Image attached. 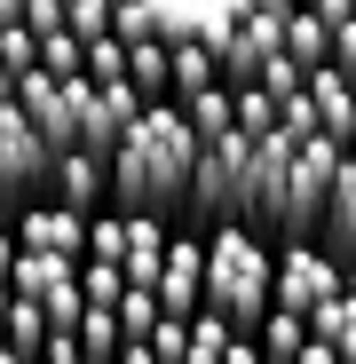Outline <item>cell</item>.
<instances>
[{
	"instance_id": "cell-1",
	"label": "cell",
	"mask_w": 356,
	"mask_h": 364,
	"mask_svg": "<svg viewBox=\"0 0 356 364\" xmlns=\"http://www.w3.org/2000/svg\"><path fill=\"white\" fill-rule=\"evenodd\" d=\"M190 166H198V135L183 103H151L135 119V135L111 151V206L119 214H183L190 198Z\"/></svg>"
},
{
	"instance_id": "cell-2",
	"label": "cell",
	"mask_w": 356,
	"mask_h": 364,
	"mask_svg": "<svg viewBox=\"0 0 356 364\" xmlns=\"http://www.w3.org/2000/svg\"><path fill=\"white\" fill-rule=\"evenodd\" d=\"M277 285V246L254 222H214L206 230V309L230 317V333H261Z\"/></svg>"
},
{
	"instance_id": "cell-3",
	"label": "cell",
	"mask_w": 356,
	"mask_h": 364,
	"mask_svg": "<svg viewBox=\"0 0 356 364\" xmlns=\"http://www.w3.org/2000/svg\"><path fill=\"white\" fill-rule=\"evenodd\" d=\"M246 151H254V135H214V143H198L190 198H183V214H190L198 230L246 214Z\"/></svg>"
},
{
	"instance_id": "cell-4",
	"label": "cell",
	"mask_w": 356,
	"mask_h": 364,
	"mask_svg": "<svg viewBox=\"0 0 356 364\" xmlns=\"http://www.w3.org/2000/svg\"><path fill=\"white\" fill-rule=\"evenodd\" d=\"M340 151H348V143H333V135H309L301 151H293L285 206H277V230H269V237H317L325 198H333V174H340Z\"/></svg>"
},
{
	"instance_id": "cell-5",
	"label": "cell",
	"mask_w": 356,
	"mask_h": 364,
	"mask_svg": "<svg viewBox=\"0 0 356 364\" xmlns=\"http://www.w3.org/2000/svg\"><path fill=\"white\" fill-rule=\"evenodd\" d=\"M48 182H55V143L32 127V111L24 103H0V198H48Z\"/></svg>"
},
{
	"instance_id": "cell-6",
	"label": "cell",
	"mask_w": 356,
	"mask_h": 364,
	"mask_svg": "<svg viewBox=\"0 0 356 364\" xmlns=\"http://www.w3.org/2000/svg\"><path fill=\"white\" fill-rule=\"evenodd\" d=\"M325 293H340V262L317 246V237H277V285H269V301H285V309H317Z\"/></svg>"
},
{
	"instance_id": "cell-7",
	"label": "cell",
	"mask_w": 356,
	"mask_h": 364,
	"mask_svg": "<svg viewBox=\"0 0 356 364\" xmlns=\"http://www.w3.org/2000/svg\"><path fill=\"white\" fill-rule=\"evenodd\" d=\"M293 143L285 127L277 135H254V151H246V214L237 222H254V230H277V206H285V174H293Z\"/></svg>"
},
{
	"instance_id": "cell-8",
	"label": "cell",
	"mask_w": 356,
	"mask_h": 364,
	"mask_svg": "<svg viewBox=\"0 0 356 364\" xmlns=\"http://www.w3.org/2000/svg\"><path fill=\"white\" fill-rule=\"evenodd\" d=\"M158 309H166V317H198V309H206V230H174V237H166Z\"/></svg>"
},
{
	"instance_id": "cell-9",
	"label": "cell",
	"mask_w": 356,
	"mask_h": 364,
	"mask_svg": "<svg viewBox=\"0 0 356 364\" xmlns=\"http://www.w3.org/2000/svg\"><path fill=\"white\" fill-rule=\"evenodd\" d=\"M277 55H285V16H237L230 24V40H222V80L230 87H246V80H261L269 64H277Z\"/></svg>"
},
{
	"instance_id": "cell-10",
	"label": "cell",
	"mask_w": 356,
	"mask_h": 364,
	"mask_svg": "<svg viewBox=\"0 0 356 364\" xmlns=\"http://www.w3.org/2000/svg\"><path fill=\"white\" fill-rule=\"evenodd\" d=\"M16 246H32V254H64V262H87V214L55 206V198H32V206H16Z\"/></svg>"
},
{
	"instance_id": "cell-11",
	"label": "cell",
	"mask_w": 356,
	"mask_h": 364,
	"mask_svg": "<svg viewBox=\"0 0 356 364\" xmlns=\"http://www.w3.org/2000/svg\"><path fill=\"white\" fill-rule=\"evenodd\" d=\"M143 111H151V103H143L135 80H95V87H87V151H119V143L135 135Z\"/></svg>"
},
{
	"instance_id": "cell-12",
	"label": "cell",
	"mask_w": 356,
	"mask_h": 364,
	"mask_svg": "<svg viewBox=\"0 0 356 364\" xmlns=\"http://www.w3.org/2000/svg\"><path fill=\"white\" fill-rule=\"evenodd\" d=\"M48 198L55 206H72V214H95L111 198V151H55V182H48Z\"/></svg>"
},
{
	"instance_id": "cell-13",
	"label": "cell",
	"mask_w": 356,
	"mask_h": 364,
	"mask_svg": "<svg viewBox=\"0 0 356 364\" xmlns=\"http://www.w3.org/2000/svg\"><path fill=\"white\" fill-rule=\"evenodd\" d=\"M317 246H325L333 262H356V143L340 151L333 198H325V222H317Z\"/></svg>"
},
{
	"instance_id": "cell-14",
	"label": "cell",
	"mask_w": 356,
	"mask_h": 364,
	"mask_svg": "<svg viewBox=\"0 0 356 364\" xmlns=\"http://www.w3.org/2000/svg\"><path fill=\"white\" fill-rule=\"evenodd\" d=\"M309 103H317V127H325L333 143H356V87H348L340 64H317V72H309Z\"/></svg>"
},
{
	"instance_id": "cell-15",
	"label": "cell",
	"mask_w": 356,
	"mask_h": 364,
	"mask_svg": "<svg viewBox=\"0 0 356 364\" xmlns=\"http://www.w3.org/2000/svg\"><path fill=\"white\" fill-rule=\"evenodd\" d=\"M166 214H127V254H119V269H127V285H151L158 293V262H166Z\"/></svg>"
},
{
	"instance_id": "cell-16",
	"label": "cell",
	"mask_w": 356,
	"mask_h": 364,
	"mask_svg": "<svg viewBox=\"0 0 356 364\" xmlns=\"http://www.w3.org/2000/svg\"><path fill=\"white\" fill-rule=\"evenodd\" d=\"M198 87H222V48L206 40H174V80H166V103H183Z\"/></svg>"
},
{
	"instance_id": "cell-17",
	"label": "cell",
	"mask_w": 356,
	"mask_h": 364,
	"mask_svg": "<svg viewBox=\"0 0 356 364\" xmlns=\"http://www.w3.org/2000/svg\"><path fill=\"white\" fill-rule=\"evenodd\" d=\"M183 119H190V135H198V143H214V135H237V95H230V80H222V87H198V95H183Z\"/></svg>"
},
{
	"instance_id": "cell-18",
	"label": "cell",
	"mask_w": 356,
	"mask_h": 364,
	"mask_svg": "<svg viewBox=\"0 0 356 364\" xmlns=\"http://www.w3.org/2000/svg\"><path fill=\"white\" fill-rule=\"evenodd\" d=\"M127 80L143 87V103H166V80H174V48H166V40H127Z\"/></svg>"
},
{
	"instance_id": "cell-19",
	"label": "cell",
	"mask_w": 356,
	"mask_h": 364,
	"mask_svg": "<svg viewBox=\"0 0 356 364\" xmlns=\"http://www.w3.org/2000/svg\"><path fill=\"white\" fill-rule=\"evenodd\" d=\"M285 55H293L301 72L333 64V24H325V16H309V9H293V16H285Z\"/></svg>"
},
{
	"instance_id": "cell-20",
	"label": "cell",
	"mask_w": 356,
	"mask_h": 364,
	"mask_svg": "<svg viewBox=\"0 0 356 364\" xmlns=\"http://www.w3.org/2000/svg\"><path fill=\"white\" fill-rule=\"evenodd\" d=\"M24 301H40L48 333H80V317H87V293H80V269H72V277H55V285H40V293H24Z\"/></svg>"
},
{
	"instance_id": "cell-21",
	"label": "cell",
	"mask_w": 356,
	"mask_h": 364,
	"mask_svg": "<svg viewBox=\"0 0 356 364\" xmlns=\"http://www.w3.org/2000/svg\"><path fill=\"white\" fill-rule=\"evenodd\" d=\"M309 333H325L340 348V364H356V301L348 293H325L317 309H309Z\"/></svg>"
},
{
	"instance_id": "cell-22",
	"label": "cell",
	"mask_w": 356,
	"mask_h": 364,
	"mask_svg": "<svg viewBox=\"0 0 356 364\" xmlns=\"http://www.w3.org/2000/svg\"><path fill=\"white\" fill-rule=\"evenodd\" d=\"M119 348H127V333H119V309L87 301V317H80V356H87V364H119Z\"/></svg>"
},
{
	"instance_id": "cell-23",
	"label": "cell",
	"mask_w": 356,
	"mask_h": 364,
	"mask_svg": "<svg viewBox=\"0 0 356 364\" xmlns=\"http://www.w3.org/2000/svg\"><path fill=\"white\" fill-rule=\"evenodd\" d=\"M269 356H293V348H301L309 341V317L301 309H285V301H269V317H261V333H254Z\"/></svg>"
},
{
	"instance_id": "cell-24",
	"label": "cell",
	"mask_w": 356,
	"mask_h": 364,
	"mask_svg": "<svg viewBox=\"0 0 356 364\" xmlns=\"http://www.w3.org/2000/svg\"><path fill=\"white\" fill-rule=\"evenodd\" d=\"M230 95H237V135H277V95H269L261 80L230 87Z\"/></svg>"
},
{
	"instance_id": "cell-25",
	"label": "cell",
	"mask_w": 356,
	"mask_h": 364,
	"mask_svg": "<svg viewBox=\"0 0 356 364\" xmlns=\"http://www.w3.org/2000/svg\"><path fill=\"white\" fill-rule=\"evenodd\" d=\"M127 254V214L119 206H95L87 214V262H119Z\"/></svg>"
},
{
	"instance_id": "cell-26",
	"label": "cell",
	"mask_w": 356,
	"mask_h": 364,
	"mask_svg": "<svg viewBox=\"0 0 356 364\" xmlns=\"http://www.w3.org/2000/svg\"><path fill=\"white\" fill-rule=\"evenodd\" d=\"M158 317H166V309H158V293H151V285H127V293H119V333H127V341H151Z\"/></svg>"
},
{
	"instance_id": "cell-27",
	"label": "cell",
	"mask_w": 356,
	"mask_h": 364,
	"mask_svg": "<svg viewBox=\"0 0 356 364\" xmlns=\"http://www.w3.org/2000/svg\"><path fill=\"white\" fill-rule=\"evenodd\" d=\"M0 325H9V348H16V356H40V341H48V317H40V301H24V293H16Z\"/></svg>"
},
{
	"instance_id": "cell-28",
	"label": "cell",
	"mask_w": 356,
	"mask_h": 364,
	"mask_svg": "<svg viewBox=\"0 0 356 364\" xmlns=\"http://www.w3.org/2000/svg\"><path fill=\"white\" fill-rule=\"evenodd\" d=\"M40 72H55V80H72V72H87V40L64 24V32H48L40 40Z\"/></svg>"
},
{
	"instance_id": "cell-29",
	"label": "cell",
	"mask_w": 356,
	"mask_h": 364,
	"mask_svg": "<svg viewBox=\"0 0 356 364\" xmlns=\"http://www.w3.org/2000/svg\"><path fill=\"white\" fill-rule=\"evenodd\" d=\"M0 64H9L16 80L40 72V32H32V24H0Z\"/></svg>"
},
{
	"instance_id": "cell-30",
	"label": "cell",
	"mask_w": 356,
	"mask_h": 364,
	"mask_svg": "<svg viewBox=\"0 0 356 364\" xmlns=\"http://www.w3.org/2000/svg\"><path fill=\"white\" fill-rule=\"evenodd\" d=\"M80 293L103 301V309H119V293H127V269L119 262H80Z\"/></svg>"
},
{
	"instance_id": "cell-31",
	"label": "cell",
	"mask_w": 356,
	"mask_h": 364,
	"mask_svg": "<svg viewBox=\"0 0 356 364\" xmlns=\"http://www.w3.org/2000/svg\"><path fill=\"white\" fill-rule=\"evenodd\" d=\"M87 80H127V40H119V32L87 40Z\"/></svg>"
},
{
	"instance_id": "cell-32",
	"label": "cell",
	"mask_w": 356,
	"mask_h": 364,
	"mask_svg": "<svg viewBox=\"0 0 356 364\" xmlns=\"http://www.w3.org/2000/svg\"><path fill=\"white\" fill-rule=\"evenodd\" d=\"M64 9H72V32L80 40H103L111 32V0H64Z\"/></svg>"
},
{
	"instance_id": "cell-33",
	"label": "cell",
	"mask_w": 356,
	"mask_h": 364,
	"mask_svg": "<svg viewBox=\"0 0 356 364\" xmlns=\"http://www.w3.org/2000/svg\"><path fill=\"white\" fill-rule=\"evenodd\" d=\"M261 87H269V95L285 103V95H301V87H309V72H301V64H293V55H277V64L261 72Z\"/></svg>"
},
{
	"instance_id": "cell-34",
	"label": "cell",
	"mask_w": 356,
	"mask_h": 364,
	"mask_svg": "<svg viewBox=\"0 0 356 364\" xmlns=\"http://www.w3.org/2000/svg\"><path fill=\"white\" fill-rule=\"evenodd\" d=\"M151 348H158L166 364H183V348H190V317H158V333H151Z\"/></svg>"
},
{
	"instance_id": "cell-35",
	"label": "cell",
	"mask_w": 356,
	"mask_h": 364,
	"mask_svg": "<svg viewBox=\"0 0 356 364\" xmlns=\"http://www.w3.org/2000/svg\"><path fill=\"white\" fill-rule=\"evenodd\" d=\"M24 24L48 40V32H64V24H72V9H64V0H32V9H24Z\"/></svg>"
},
{
	"instance_id": "cell-36",
	"label": "cell",
	"mask_w": 356,
	"mask_h": 364,
	"mask_svg": "<svg viewBox=\"0 0 356 364\" xmlns=\"http://www.w3.org/2000/svg\"><path fill=\"white\" fill-rule=\"evenodd\" d=\"M293 364H340V348H333V341H325V333H309V341H301V348H293Z\"/></svg>"
},
{
	"instance_id": "cell-37",
	"label": "cell",
	"mask_w": 356,
	"mask_h": 364,
	"mask_svg": "<svg viewBox=\"0 0 356 364\" xmlns=\"http://www.w3.org/2000/svg\"><path fill=\"white\" fill-rule=\"evenodd\" d=\"M333 64H340V72L356 64V16H348V24H333Z\"/></svg>"
},
{
	"instance_id": "cell-38",
	"label": "cell",
	"mask_w": 356,
	"mask_h": 364,
	"mask_svg": "<svg viewBox=\"0 0 356 364\" xmlns=\"http://www.w3.org/2000/svg\"><path fill=\"white\" fill-rule=\"evenodd\" d=\"M222 364H261V341H254V333H237V341H230V356H222Z\"/></svg>"
},
{
	"instance_id": "cell-39",
	"label": "cell",
	"mask_w": 356,
	"mask_h": 364,
	"mask_svg": "<svg viewBox=\"0 0 356 364\" xmlns=\"http://www.w3.org/2000/svg\"><path fill=\"white\" fill-rule=\"evenodd\" d=\"M119 364H166V356H158L151 341H127V348H119Z\"/></svg>"
},
{
	"instance_id": "cell-40",
	"label": "cell",
	"mask_w": 356,
	"mask_h": 364,
	"mask_svg": "<svg viewBox=\"0 0 356 364\" xmlns=\"http://www.w3.org/2000/svg\"><path fill=\"white\" fill-rule=\"evenodd\" d=\"M24 9H32V0H0V24H24Z\"/></svg>"
},
{
	"instance_id": "cell-41",
	"label": "cell",
	"mask_w": 356,
	"mask_h": 364,
	"mask_svg": "<svg viewBox=\"0 0 356 364\" xmlns=\"http://www.w3.org/2000/svg\"><path fill=\"white\" fill-rule=\"evenodd\" d=\"M0 103H16V72L9 64H0Z\"/></svg>"
},
{
	"instance_id": "cell-42",
	"label": "cell",
	"mask_w": 356,
	"mask_h": 364,
	"mask_svg": "<svg viewBox=\"0 0 356 364\" xmlns=\"http://www.w3.org/2000/svg\"><path fill=\"white\" fill-rule=\"evenodd\" d=\"M0 230H16V198H0Z\"/></svg>"
},
{
	"instance_id": "cell-43",
	"label": "cell",
	"mask_w": 356,
	"mask_h": 364,
	"mask_svg": "<svg viewBox=\"0 0 356 364\" xmlns=\"http://www.w3.org/2000/svg\"><path fill=\"white\" fill-rule=\"evenodd\" d=\"M0 364H32V356H16V348H0Z\"/></svg>"
},
{
	"instance_id": "cell-44",
	"label": "cell",
	"mask_w": 356,
	"mask_h": 364,
	"mask_svg": "<svg viewBox=\"0 0 356 364\" xmlns=\"http://www.w3.org/2000/svg\"><path fill=\"white\" fill-rule=\"evenodd\" d=\"M261 364H293V356H269V348H261Z\"/></svg>"
},
{
	"instance_id": "cell-45",
	"label": "cell",
	"mask_w": 356,
	"mask_h": 364,
	"mask_svg": "<svg viewBox=\"0 0 356 364\" xmlns=\"http://www.w3.org/2000/svg\"><path fill=\"white\" fill-rule=\"evenodd\" d=\"M348 87H356V64H348Z\"/></svg>"
}]
</instances>
